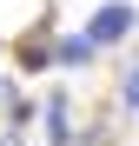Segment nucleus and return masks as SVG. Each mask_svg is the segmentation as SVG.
I'll return each instance as SVG.
<instances>
[{
  "label": "nucleus",
  "instance_id": "nucleus-1",
  "mask_svg": "<svg viewBox=\"0 0 139 146\" xmlns=\"http://www.w3.org/2000/svg\"><path fill=\"white\" fill-rule=\"evenodd\" d=\"M132 27H139V13L126 7V0H106V7L86 20V40H93V46H113V40H126Z\"/></svg>",
  "mask_w": 139,
  "mask_h": 146
},
{
  "label": "nucleus",
  "instance_id": "nucleus-2",
  "mask_svg": "<svg viewBox=\"0 0 139 146\" xmlns=\"http://www.w3.org/2000/svg\"><path fill=\"white\" fill-rule=\"evenodd\" d=\"M46 146H80V126H73V100H66V93H53V100H46Z\"/></svg>",
  "mask_w": 139,
  "mask_h": 146
},
{
  "label": "nucleus",
  "instance_id": "nucleus-3",
  "mask_svg": "<svg viewBox=\"0 0 139 146\" xmlns=\"http://www.w3.org/2000/svg\"><path fill=\"white\" fill-rule=\"evenodd\" d=\"M93 53H99V46H93V40H86V33H66V40H60V46H53V66H86V60H93Z\"/></svg>",
  "mask_w": 139,
  "mask_h": 146
},
{
  "label": "nucleus",
  "instance_id": "nucleus-4",
  "mask_svg": "<svg viewBox=\"0 0 139 146\" xmlns=\"http://www.w3.org/2000/svg\"><path fill=\"white\" fill-rule=\"evenodd\" d=\"M119 100H126V106H139V66H132L126 80H119Z\"/></svg>",
  "mask_w": 139,
  "mask_h": 146
}]
</instances>
